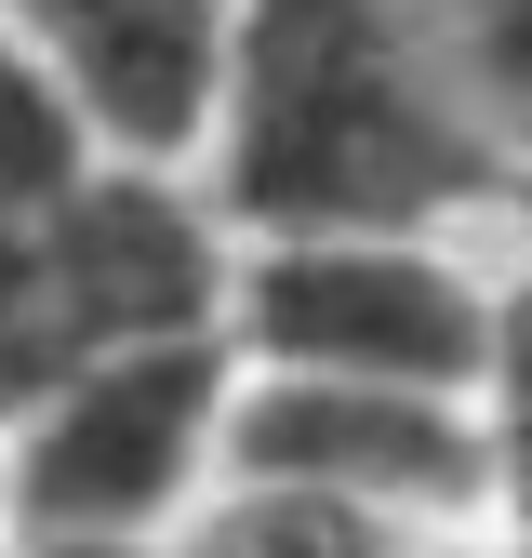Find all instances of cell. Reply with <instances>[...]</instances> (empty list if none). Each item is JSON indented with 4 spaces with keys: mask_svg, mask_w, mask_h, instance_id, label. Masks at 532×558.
I'll use <instances>...</instances> for the list:
<instances>
[{
    "mask_svg": "<svg viewBox=\"0 0 532 558\" xmlns=\"http://www.w3.org/2000/svg\"><path fill=\"white\" fill-rule=\"evenodd\" d=\"M240 332L293 386H399L466 399L493 373V306L413 240H280L240 279Z\"/></svg>",
    "mask_w": 532,
    "mask_h": 558,
    "instance_id": "3957f363",
    "label": "cell"
},
{
    "mask_svg": "<svg viewBox=\"0 0 532 558\" xmlns=\"http://www.w3.org/2000/svg\"><path fill=\"white\" fill-rule=\"evenodd\" d=\"M27 558H160V545H40L27 532Z\"/></svg>",
    "mask_w": 532,
    "mask_h": 558,
    "instance_id": "30bf717a",
    "label": "cell"
},
{
    "mask_svg": "<svg viewBox=\"0 0 532 558\" xmlns=\"http://www.w3.org/2000/svg\"><path fill=\"white\" fill-rule=\"evenodd\" d=\"M493 412H480V439H493V493H506V519H519V558H532V279L493 306Z\"/></svg>",
    "mask_w": 532,
    "mask_h": 558,
    "instance_id": "9c48e42d",
    "label": "cell"
},
{
    "mask_svg": "<svg viewBox=\"0 0 532 558\" xmlns=\"http://www.w3.org/2000/svg\"><path fill=\"white\" fill-rule=\"evenodd\" d=\"M107 147H186L227 107V0H14Z\"/></svg>",
    "mask_w": 532,
    "mask_h": 558,
    "instance_id": "8992f818",
    "label": "cell"
},
{
    "mask_svg": "<svg viewBox=\"0 0 532 558\" xmlns=\"http://www.w3.org/2000/svg\"><path fill=\"white\" fill-rule=\"evenodd\" d=\"M227 199L280 240H386L480 199L493 147L466 120L426 0H253L227 27Z\"/></svg>",
    "mask_w": 532,
    "mask_h": 558,
    "instance_id": "6da1fadb",
    "label": "cell"
},
{
    "mask_svg": "<svg viewBox=\"0 0 532 558\" xmlns=\"http://www.w3.org/2000/svg\"><path fill=\"white\" fill-rule=\"evenodd\" d=\"M214 439H227V360L214 345H120V360H81L66 386L27 399L14 506L40 545H147L186 506Z\"/></svg>",
    "mask_w": 532,
    "mask_h": 558,
    "instance_id": "7a4b0ae2",
    "label": "cell"
},
{
    "mask_svg": "<svg viewBox=\"0 0 532 558\" xmlns=\"http://www.w3.org/2000/svg\"><path fill=\"white\" fill-rule=\"evenodd\" d=\"M426 27L480 147H532V0H426Z\"/></svg>",
    "mask_w": 532,
    "mask_h": 558,
    "instance_id": "ba28073f",
    "label": "cell"
},
{
    "mask_svg": "<svg viewBox=\"0 0 532 558\" xmlns=\"http://www.w3.org/2000/svg\"><path fill=\"white\" fill-rule=\"evenodd\" d=\"M40 293H53L66 373H81L120 345H214L227 266H214V227L160 173H81L40 214Z\"/></svg>",
    "mask_w": 532,
    "mask_h": 558,
    "instance_id": "5b68a950",
    "label": "cell"
},
{
    "mask_svg": "<svg viewBox=\"0 0 532 558\" xmlns=\"http://www.w3.org/2000/svg\"><path fill=\"white\" fill-rule=\"evenodd\" d=\"M81 147H94L81 94L40 66V40H0V214H53V199L94 173Z\"/></svg>",
    "mask_w": 532,
    "mask_h": 558,
    "instance_id": "52a82bcc",
    "label": "cell"
},
{
    "mask_svg": "<svg viewBox=\"0 0 532 558\" xmlns=\"http://www.w3.org/2000/svg\"><path fill=\"white\" fill-rule=\"evenodd\" d=\"M227 465H240V493L360 506V519H399V532H426V519L493 493V439H480L466 399L293 386V373H266L253 399H227Z\"/></svg>",
    "mask_w": 532,
    "mask_h": 558,
    "instance_id": "277c9868",
    "label": "cell"
}]
</instances>
